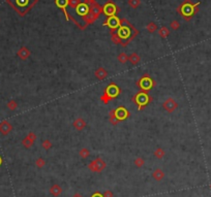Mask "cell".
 Masks as SVG:
<instances>
[{
    "instance_id": "obj_33",
    "label": "cell",
    "mask_w": 211,
    "mask_h": 197,
    "mask_svg": "<svg viewBox=\"0 0 211 197\" xmlns=\"http://www.w3.org/2000/svg\"><path fill=\"white\" fill-rule=\"evenodd\" d=\"M103 196L104 197H114V194L111 190H106V191L104 192V194H103Z\"/></svg>"
},
{
    "instance_id": "obj_16",
    "label": "cell",
    "mask_w": 211,
    "mask_h": 197,
    "mask_svg": "<svg viewBox=\"0 0 211 197\" xmlns=\"http://www.w3.org/2000/svg\"><path fill=\"white\" fill-rule=\"evenodd\" d=\"M94 75H95V77L98 80H104L108 77V71L106 70L104 67H98L95 70V72H94Z\"/></svg>"
},
{
    "instance_id": "obj_30",
    "label": "cell",
    "mask_w": 211,
    "mask_h": 197,
    "mask_svg": "<svg viewBox=\"0 0 211 197\" xmlns=\"http://www.w3.org/2000/svg\"><path fill=\"white\" fill-rule=\"evenodd\" d=\"M169 30H168L167 28H165V27H163V28H161L160 30H159V35H160L161 37H163V38H166V37L168 36V35H169Z\"/></svg>"
},
{
    "instance_id": "obj_19",
    "label": "cell",
    "mask_w": 211,
    "mask_h": 197,
    "mask_svg": "<svg viewBox=\"0 0 211 197\" xmlns=\"http://www.w3.org/2000/svg\"><path fill=\"white\" fill-rule=\"evenodd\" d=\"M152 178L155 181H158V182H160L165 178V172H163V170H161L160 168H156L155 170L152 172Z\"/></svg>"
},
{
    "instance_id": "obj_39",
    "label": "cell",
    "mask_w": 211,
    "mask_h": 197,
    "mask_svg": "<svg viewBox=\"0 0 211 197\" xmlns=\"http://www.w3.org/2000/svg\"><path fill=\"white\" fill-rule=\"evenodd\" d=\"M2 164V158H1V156H0V165Z\"/></svg>"
},
{
    "instance_id": "obj_15",
    "label": "cell",
    "mask_w": 211,
    "mask_h": 197,
    "mask_svg": "<svg viewBox=\"0 0 211 197\" xmlns=\"http://www.w3.org/2000/svg\"><path fill=\"white\" fill-rule=\"evenodd\" d=\"M17 55L20 59L25 61V60H27L29 57H30V51H29V49L26 48V46H22V48L18 51Z\"/></svg>"
},
{
    "instance_id": "obj_25",
    "label": "cell",
    "mask_w": 211,
    "mask_h": 197,
    "mask_svg": "<svg viewBox=\"0 0 211 197\" xmlns=\"http://www.w3.org/2000/svg\"><path fill=\"white\" fill-rule=\"evenodd\" d=\"M117 59L121 64H125L127 61H129V56H127L125 53H121V54H119L118 55Z\"/></svg>"
},
{
    "instance_id": "obj_14",
    "label": "cell",
    "mask_w": 211,
    "mask_h": 197,
    "mask_svg": "<svg viewBox=\"0 0 211 197\" xmlns=\"http://www.w3.org/2000/svg\"><path fill=\"white\" fill-rule=\"evenodd\" d=\"M73 126L75 127V129H77L78 131H82L83 129H85V127L87 126V123L84 119L82 118H78L74 121L73 123Z\"/></svg>"
},
{
    "instance_id": "obj_5",
    "label": "cell",
    "mask_w": 211,
    "mask_h": 197,
    "mask_svg": "<svg viewBox=\"0 0 211 197\" xmlns=\"http://www.w3.org/2000/svg\"><path fill=\"white\" fill-rule=\"evenodd\" d=\"M137 86L141 89V91L144 92H148L149 90H151L154 86H155V82L151 79L148 75H144L137 83Z\"/></svg>"
},
{
    "instance_id": "obj_29",
    "label": "cell",
    "mask_w": 211,
    "mask_h": 197,
    "mask_svg": "<svg viewBox=\"0 0 211 197\" xmlns=\"http://www.w3.org/2000/svg\"><path fill=\"white\" fill-rule=\"evenodd\" d=\"M35 165H36L37 168H42V167L46 165V160H45L44 158L39 157L36 159V161H35Z\"/></svg>"
},
{
    "instance_id": "obj_26",
    "label": "cell",
    "mask_w": 211,
    "mask_h": 197,
    "mask_svg": "<svg viewBox=\"0 0 211 197\" xmlns=\"http://www.w3.org/2000/svg\"><path fill=\"white\" fill-rule=\"evenodd\" d=\"M89 155H90V152H89V150L86 149V148H83V149H81V151L79 152V156L82 159L88 158Z\"/></svg>"
},
{
    "instance_id": "obj_24",
    "label": "cell",
    "mask_w": 211,
    "mask_h": 197,
    "mask_svg": "<svg viewBox=\"0 0 211 197\" xmlns=\"http://www.w3.org/2000/svg\"><path fill=\"white\" fill-rule=\"evenodd\" d=\"M134 164L136 165V167L141 168V167H143L145 165V160L142 157H137L134 161Z\"/></svg>"
},
{
    "instance_id": "obj_12",
    "label": "cell",
    "mask_w": 211,
    "mask_h": 197,
    "mask_svg": "<svg viewBox=\"0 0 211 197\" xmlns=\"http://www.w3.org/2000/svg\"><path fill=\"white\" fill-rule=\"evenodd\" d=\"M117 6L113 3V2H108L107 4L104 6L103 8V12L108 17H112V15H115L116 13H117Z\"/></svg>"
},
{
    "instance_id": "obj_7",
    "label": "cell",
    "mask_w": 211,
    "mask_h": 197,
    "mask_svg": "<svg viewBox=\"0 0 211 197\" xmlns=\"http://www.w3.org/2000/svg\"><path fill=\"white\" fill-rule=\"evenodd\" d=\"M107 167V163L100 157L95 158L88 164V169L92 172H102Z\"/></svg>"
},
{
    "instance_id": "obj_27",
    "label": "cell",
    "mask_w": 211,
    "mask_h": 197,
    "mask_svg": "<svg viewBox=\"0 0 211 197\" xmlns=\"http://www.w3.org/2000/svg\"><path fill=\"white\" fill-rule=\"evenodd\" d=\"M42 149H45V150H46V151H48V150L52 149L53 144H52V142H51V140H49V139H45L44 142H42Z\"/></svg>"
},
{
    "instance_id": "obj_28",
    "label": "cell",
    "mask_w": 211,
    "mask_h": 197,
    "mask_svg": "<svg viewBox=\"0 0 211 197\" xmlns=\"http://www.w3.org/2000/svg\"><path fill=\"white\" fill-rule=\"evenodd\" d=\"M6 106H7V108L10 109V111H15L18 107V103L16 100H10V101L7 102V104H6Z\"/></svg>"
},
{
    "instance_id": "obj_1",
    "label": "cell",
    "mask_w": 211,
    "mask_h": 197,
    "mask_svg": "<svg viewBox=\"0 0 211 197\" xmlns=\"http://www.w3.org/2000/svg\"><path fill=\"white\" fill-rule=\"evenodd\" d=\"M132 27L131 24H129L127 22L125 21H121V25L120 27L118 28V31H117V36L120 38L121 40V44L123 46H125L127 44H129L131 40L134 38V36L137 35V31H132Z\"/></svg>"
},
{
    "instance_id": "obj_13",
    "label": "cell",
    "mask_w": 211,
    "mask_h": 197,
    "mask_svg": "<svg viewBox=\"0 0 211 197\" xmlns=\"http://www.w3.org/2000/svg\"><path fill=\"white\" fill-rule=\"evenodd\" d=\"M13 131V125L8 121L4 120L0 122V134L1 135H7Z\"/></svg>"
},
{
    "instance_id": "obj_10",
    "label": "cell",
    "mask_w": 211,
    "mask_h": 197,
    "mask_svg": "<svg viewBox=\"0 0 211 197\" xmlns=\"http://www.w3.org/2000/svg\"><path fill=\"white\" fill-rule=\"evenodd\" d=\"M115 117L117 118L119 122L120 121H125L129 117V111L124 106H119L115 109Z\"/></svg>"
},
{
    "instance_id": "obj_9",
    "label": "cell",
    "mask_w": 211,
    "mask_h": 197,
    "mask_svg": "<svg viewBox=\"0 0 211 197\" xmlns=\"http://www.w3.org/2000/svg\"><path fill=\"white\" fill-rule=\"evenodd\" d=\"M163 109L167 111V113L172 114L177 109V107H178V103H177L176 100L173 99V98H168V99H166L165 101H163Z\"/></svg>"
},
{
    "instance_id": "obj_3",
    "label": "cell",
    "mask_w": 211,
    "mask_h": 197,
    "mask_svg": "<svg viewBox=\"0 0 211 197\" xmlns=\"http://www.w3.org/2000/svg\"><path fill=\"white\" fill-rule=\"evenodd\" d=\"M120 94V88L114 83H111L107 88L105 89V92L100 96V100L104 102L105 104H108L112 99L116 98Z\"/></svg>"
},
{
    "instance_id": "obj_4",
    "label": "cell",
    "mask_w": 211,
    "mask_h": 197,
    "mask_svg": "<svg viewBox=\"0 0 211 197\" xmlns=\"http://www.w3.org/2000/svg\"><path fill=\"white\" fill-rule=\"evenodd\" d=\"M132 101L137 104V106H138V111H143V109L145 108L146 105H148L152 101V98H151V96H149L148 92L141 91V92L137 93L136 95L132 97Z\"/></svg>"
},
{
    "instance_id": "obj_18",
    "label": "cell",
    "mask_w": 211,
    "mask_h": 197,
    "mask_svg": "<svg viewBox=\"0 0 211 197\" xmlns=\"http://www.w3.org/2000/svg\"><path fill=\"white\" fill-rule=\"evenodd\" d=\"M49 192H50V194H51L52 196H54V197H58V196L61 195V193H62V188L60 187L59 185L55 184V185L51 186V188H50V190H49Z\"/></svg>"
},
{
    "instance_id": "obj_8",
    "label": "cell",
    "mask_w": 211,
    "mask_h": 197,
    "mask_svg": "<svg viewBox=\"0 0 211 197\" xmlns=\"http://www.w3.org/2000/svg\"><path fill=\"white\" fill-rule=\"evenodd\" d=\"M75 10H76V13H77V15H79L80 17L84 18V19L89 15V13H90V7H89V4H87L86 2H81V3H79L77 6H76Z\"/></svg>"
},
{
    "instance_id": "obj_38",
    "label": "cell",
    "mask_w": 211,
    "mask_h": 197,
    "mask_svg": "<svg viewBox=\"0 0 211 197\" xmlns=\"http://www.w3.org/2000/svg\"><path fill=\"white\" fill-rule=\"evenodd\" d=\"M71 197H83V195H81L80 193H76V194H74Z\"/></svg>"
},
{
    "instance_id": "obj_23",
    "label": "cell",
    "mask_w": 211,
    "mask_h": 197,
    "mask_svg": "<svg viewBox=\"0 0 211 197\" xmlns=\"http://www.w3.org/2000/svg\"><path fill=\"white\" fill-rule=\"evenodd\" d=\"M153 155L155 156V157L158 158V159H163V157H165V155H166V152L163 151L161 148H158V149L154 151Z\"/></svg>"
},
{
    "instance_id": "obj_35",
    "label": "cell",
    "mask_w": 211,
    "mask_h": 197,
    "mask_svg": "<svg viewBox=\"0 0 211 197\" xmlns=\"http://www.w3.org/2000/svg\"><path fill=\"white\" fill-rule=\"evenodd\" d=\"M113 42H114L115 44H121V40H120V38H119V37L117 36V34H116V35H113Z\"/></svg>"
},
{
    "instance_id": "obj_20",
    "label": "cell",
    "mask_w": 211,
    "mask_h": 197,
    "mask_svg": "<svg viewBox=\"0 0 211 197\" xmlns=\"http://www.w3.org/2000/svg\"><path fill=\"white\" fill-rule=\"evenodd\" d=\"M129 61L132 65H138L139 62L141 61V57L137 53H132L131 56H129Z\"/></svg>"
},
{
    "instance_id": "obj_17",
    "label": "cell",
    "mask_w": 211,
    "mask_h": 197,
    "mask_svg": "<svg viewBox=\"0 0 211 197\" xmlns=\"http://www.w3.org/2000/svg\"><path fill=\"white\" fill-rule=\"evenodd\" d=\"M55 3H56V5H57L58 7L61 8V10L64 12L66 19H69V15L66 12V6L68 5V0H55Z\"/></svg>"
},
{
    "instance_id": "obj_34",
    "label": "cell",
    "mask_w": 211,
    "mask_h": 197,
    "mask_svg": "<svg viewBox=\"0 0 211 197\" xmlns=\"http://www.w3.org/2000/svg\"><path fill=\"white\" fill-rule=\"evenodd\" d=\"M129 4L132 7H137L140 4V0H129Z\"/></svg>"
},
{
    "instance_id": "obj_21",
    "label": "cell",
    "mask_w": 211,
    "mask_h": 197,
    "mask_svg": "<svg viewBox=\"0 0 211 197\" xmlns=\"http://www.w3.org/2000/svg\"><path fill=\"white\" fill-rule=\"evenodd\" d=\"M109 121L112 125H114V126H116V125L119 123L117 118L115 117V109H112V111L109 113Z\"/></svg>"
},
{
    "instance_id": "obj_31",
    "label": "cell",
    "mask_w": 211,
    "mask_h": 197,
    "mask_svg": "<svg viewBox=\"0 0 211 197\" xmlns=\"http://www.w3.org/2000/svg\"><path fill=\"white\" fill-rule=\"evenodd\" d=\"M27 136H28L31 140H33V142H35V140H36V134H35L34 132H29V133L27 134Z\"/></svg>"
},
{
    "instance_id": "obj_37",
    "label": "cell",
    "mask_w": 211,
    "mask_h": 197,
    "mask_svg": "<svg viewBox=\"0 0 211 197\" xmlns=\"http://www.w3.org/2000/svg\"><path fill=\"white\" fill-rule=\"evenodd\" d=\"M91 197H104V196H103V194H100V192H95Z\"/></svg>"
},
{
    "instance_id": "obj_36",
    "label": "cell",
    "mask_w": 211,
    "mask_h": 197,
    "mask_svg": "<svg viewBox=\"0 0 211 197\" xmlns=\"http://www.w3.org/2000/svg\"><path fill=\"white\" fill-rule=\"evenodd\" d=\"M171 27H172L173 29H175V30H176V29H178V28H179V24H178V22H176V21L172 22V23H171Z\"/></svg>"
},
{
    "instance_id": "obj_11",
    "label": "cell",
    "mask_w": 211,
    "mask_h": 197,
    "mask_svg": "<svg viewBox=\"0 0 211 197\" xmlns=\"http://www.w3.org/2000/svg\"><path fill=\"white\" fill-rule=\"evenodd\" d=\"M105 24L107 25L108 27H110V28L112 29V30H115V29H117L120 27L121 25V21L118 19L116 15H112V17H109L107 19V21L105 22Z\"/></svg>"
},
{
    "instance_id": "obj_6",
    "label": "cell",
    "mask_w": 211,
    "mask_h": 197,
    "mask_svg": "<svg viewBox=\"0 0 211 197\" xmlns=\"http://www.w3.org/2000/svg\"><path fill=\"white\" fill-rule=\"evenodd\" d=\"M199 5V3L197 4H192L189 1H186L185 3H183L181 5V7H179V12L181 13V15L185 18V19H190L192 15L196 13V7Z\"/></svg>"
},
{
    "instance_id": "obj_22",
    "label": "cell",
    "mask_w": 211,
    "mask_h": 197,
    "mask_svg": "<svg viewBox=\"0 0 211 197\" xmlns=\"http://www.w3.org/2000/svg\"><path fill=\"white\" fill-rule=\"evenodd\" d=\"M33 144H34V142L31 140L27 135L23 138V140H22V145H23V147L25 148V149H30L33 145Z\"/></svg>"
},
{
    "instance_id": "obj_2",
    "label": "cell",
    "mask_w": 211,
    "mask_h": 197,
    "mask_svg": "<svg viewBox=\"0 0 211 197\" xmlns=\"http://www.w3.org/2000/svg\"><path fill=\"white\" fill-rule=\"evenodd\" d=\"M35 1L36 0H8V2L13 6V8L22 15H25L32 7Z\"/></svg>"
},
{
    "instance_id": "obj_32",
    "label": "cell",
    "mask_w": 211,
    "mask_h": 197,
    "mask_svg": "<svg viewBox=\"0 0 211 197\" xmlns=\"http://www.w3.org/2000/svg\"><path fill=\"white\" fill-rule=\"evenodd\" d=\"M147 29L150 31V32H153V31L156 30V25L155 24H153V23H150L149 25L147 26Z\"/></svg>"
}]
</instances>
